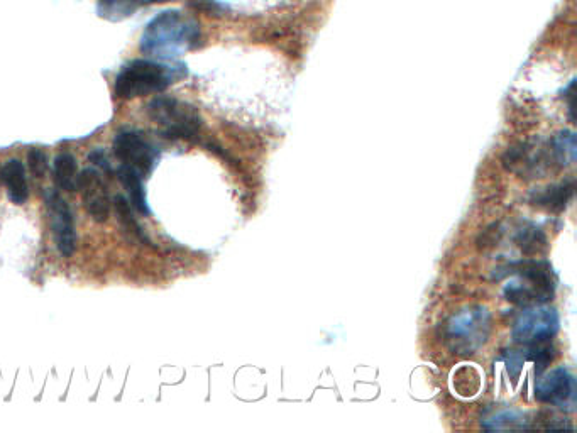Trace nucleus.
Instances as JSON below:
<instances>
[{"instance_id": "obj_5", "label": "nucleus", "mask_w": 577, "mask_h": 433, "mask_svg": "<svg viewBox=\"0 0 577 433\" xmlns=\"http://www.w3.org/2000/svg\"><path fill=\"white\" fill-rule=\"evenodd\" d=\"M148 114L168 139H192L202 126L197 110L171 97H158L148 105Z\"/></svg>"}, {"instance_id": "obj_14", "label": "nucleus", "mask_w": 577, "mask_h": 433, "mask_svg": "<svg viewBox=\"0 0 577 433\" xmlns=\"http://www.w3.org/2000/svg\"><path fill=\"white\" fill-rule=\"evenodd\" d=\"M160 2H168V0H99L97 12L100 17L109 21H121L132 16L141 7L160 4Z\"/></svg>"}, {"instance_id": "obj_19", "label": "nucleus", "mask_w": 577, "mask_h": 433, "mask_svg": "<svg viewBox=\"0 0 577 433\" xmlns=\"http://www.w3.org/2000/svg\"><path fill=\"white\" fill-rule=\"evenodd\" d=\"M515 241H517L523 253L527 254L539 253L540 249L545 247L544 232L540 231L539 227H535V225H527V227L520 229L517 232Z\"/></svg>"}, {"instance_id": "obj_8", "label": "nucleus", "mask_w": 577, "mask_h": 433, "mask_svg": "<svg viewBox=\"0 0 577 433\" xmlns=\"http://www.w3.org/2000/svg\"><path fill=\"white\" fill-rule=\"evenodd\" d=\"M44 200H46V207H48L51 231L55 236L56 247H58L61 256L70 258L75 253V246H77V231H75L72 209L65 198L61 197L60 193H56L55 190H46Z\"/></svg>"}, {"instance_id": "obj_9", "label": "nucleus", "mask_w": 577, "mask_h": 433, "mask_svg": "<svg viewBox=\"0 0 577 433\" xmlns=\"http://www.w3.org/2000/svg\"><path fill=\"white\" fill-rule=\"evenodd\" d=\"M535 398L544 405L557 406L561 410H574L576 406V378L567 368L552 369L539 379L535 386Z\"/></svg>"}, {"instance_id": "obj_17", "label": "nucleus", "mask_w": 577, "mask_h": 433, "mask_svg": "<svg viewBox=\"0 0 577 433\" xmlns=\"http://www.w3.org/2000/svg\"><path fill=\"white\" fill-rule=\"evenodd\" d=\"M114 209H116L117 219L121 222L122 229H124L127 236L134 237L136 241L143 242V244H148L149 246L151 242H149L146 232L143 231V227L139 225L138 220L132 214L131 203L127 202L122 195H117L114 198Z\"/></svg>"}, {"instance_id": "obj_10", "label": "nucleus", "mask_w": 577, "mask_h": 433, "mask_svg": "<svg viewBox=\"0 0 577 433\" xmlns=\"http://www.w3.org/2000/svg\"><path fill=\"white\" fill-rule=\"evenodd\" d=\"M77 188L82 192L83 203L95 222H105L110 215V197L99 170L87 168L77 176Z\"/></svg>"}, {"instance_id": "obj_12", "label": "nucleus", "mask_w": 577, "mask_h": 433, "mask_svg": "<svg viewBox=\"0 0 577 433\" xmlns=\"http://www.w3.org/2000/svg\"><path fill=\"white\" fill-rule=\"evenodd\" d=\"M0 178L6 185L12 203L24 205L28 202L29 187L28 180H26V168L19 159H9L6 165L2 166Z\"/></svg>"}, {"instance_id": "obj_16", "label": "nucleus", "mask_w": 577, "mask_h": 433, "mask_svg": "<svg viewBox=\"0 0 577 433\" xmlns=\"http://www.w3.org/2000/svg\"><path fill=\"white\" fill-rule=\"evenodd\" d=\"M572 193H574V183L566 181L561 185H554V187L544 188L534 193L532 202L539 207L559 212V210L566 209L567 203L571 202Z\"/></svg>"}, {"instance_id": "obj_11", "label": "nucleus", "mask_w": 577, "mask_h": 433, "mask_svg": "<svg viewBox=\"0 0 577 433\" xmlns=\"http://www.w3.org/2000/svg\"><path fill=\"white\" fill-rule=\"evenodd\" d=\"M532 422H534V418L522 410L503 408V410H495V412L484 415L481 425L486 430L503 432V430H530V428H535Z\"/></svg>"}, {"instance_id": "obj_1", "label": "nucleus", "mask_w": 577, "mask_h": 433, "mask_svg": "<svg viewBox=\"0 0 577 433\" xmlns=\"http://www.w3.org/2000/svg\"><path fill=\"white\" fill-rule=\"evenodd\" d=\"M200 43V26L182 11L160 12L149 21L141 38V51L161 60H173Z\"/></svg>"}, {"instance_id": "obj_2", "label": "nucleus", "mask_w": 577, "mask_h": 433, "mask_svg": "<svg viewBox=\"0 0 577 433\" xmlns=\"http://www.w3.org/2000/svg\"><path fill=\"white\" fill-rule=\"evenodd\" d=\"M498 271L501 273H496V278H508L503 286V295L515 305H544L552 300L556 291L554 269L542 259H523Z\"/></svg>"}, {"instance_id": "obj_7", "label": "nucleus", "mask_w": 577, "mask_h": 433, "mask_svg": "<svg viewBox=\"0 0 577 433\" xmlns=\"http://www.w3.org/2000/svg\"><path fill=\"white\" fill-rule=\"evenodd\" d=\"M112 153L122 165L131 166L143 178L151 175L160 161V149L148 141L144 134L136 131L119 132L114 139Z\"/></svg>"}, {"instance_id": "obj_15", "label": "nucleus", "mask_w": 577, "mask_h": 433, "mask_svg": "<svg viewBox=\"0 0 577 433\" xmlns=\"http://www.w3.org/2000/svg\"><path fill=\"white\" fill-rule=\"evenodd\" d=\"M78 165L75 156L70 153H61L56 156L53 165V180L56 187L63 192H77Z\"/></svg>"}, {"instance_id": "obj_3", "label": "nucleus", "mask_w": 577, "mask_h": 433, "mask_svg": "<svg viewBox=\"0 0 577 433\" xmlns=\"http://www.w3.org/2000/svg\"><path fill=\"white\" fill-rule=\"evenodd\" d=\"M187 77V66L165 61L134 60L122 66L117 75V99L131 100L146 95L160 94L173 83Z\"/></svg>"}, {"instance_id": "obj_13", "label": "nucleus", "mask_w": 577, "mask_h": 433, "mask_svg": "<svg viewBox=\"0 0 577 433\" xmlns=\"http://www.w3.org/2000/svg\"><path fill=\"white\" fill-rule=\"evenodd\" d=\"M117 178L121 181L122 187L127 190L132 209L139 212V214H151L148 198H146V190H144L143 176L139 175L138 171L131 168V166L122 165L117 170Z\"/></svg>"}, {"instance_id": "obj_22", "label": "nucleus", "mask_w": 577, "mask_h": 433, "mask_svg": "<svg viewBox=\"0 0 577 433\" xmlns=\"http://www.w3.org/2000/svg\"><path fill=\"white\" fill-rule=\"evenodd\" d=\"M88 159H90L94 165L102 166L105 170L110 171V166L107 165V159H105V154L102 149H94V151L90 153V156H88Z\"/></svg>"}, {"instance_id": "obj_6", "label": "nucleus", "mask_w": 577, "mask_h": 433, "mask_svg": "<svg viewBox=\"0 0 577 433\" xmlns=\"http://www.w3.org/2000/svg\"><path fill=\"white\" fill-rule=\"evenodd\" d=\"M559 313L547 305L525 307L513 324L512 337L522 346L547 344L559 330Z\"/></svg>"}, {"instance_id": "obj_4", "label": "nucleus", "mask_w": 577, "mask_h": 433, "mask_svg": "<svg viewBox=\"0 0 577 433\" xmlns=\"http://www.w3.org/2000/svg\"><path fill=\"white\" fill-rule=\"evenodd\" d=\"M491 332V313L473 305L454 313L446 324V342L456 354H474L486 344Z\"/></svg>"}, {"instance_id": "obj_18", "label": "nucleus", "mask_w": 577, "mask_h": 433, "mask_svg": "<svg viewBox=\"0 0 577 433\" xmlns=\"http://www.w3.org/2000/svg\"><path fill=\"white\" fill-rule=\"evenodd\" d=\"M550 151L554 159L562 166L574 165L576 161V136L571 131L557 132L550 141Z\"/></svg>"}, {"instance_id": "obj_20", "label": "nucleus", "mask_w": 577, "mask_h": 433, "mask_svg": "<svg viewBox=\"0 0 577 433\" xmlns=\"http://www.w3.org/2000/svg\"><path fill=\"white\" fill-rule=\"evenodd\" d=\"M29 170L36 178H44L48 171V158L41 149L33 148L28 153Z\"/></svg>"}, {"instance_id": "obj_21", "label": "nucleus", "mask_w": 577, "mask_h": 433, "mask_svg": "<svg viewBox=\"0 0 577 433\" xmlns=\"http://www.w3.org/2000/svg\"><path fill=\"white\" fill-rule=\"evenodd\" d=\"M193 7H197L200 11L220 12L222 7L214 2V0H192Z\"/></svg>"}]
</instances>
